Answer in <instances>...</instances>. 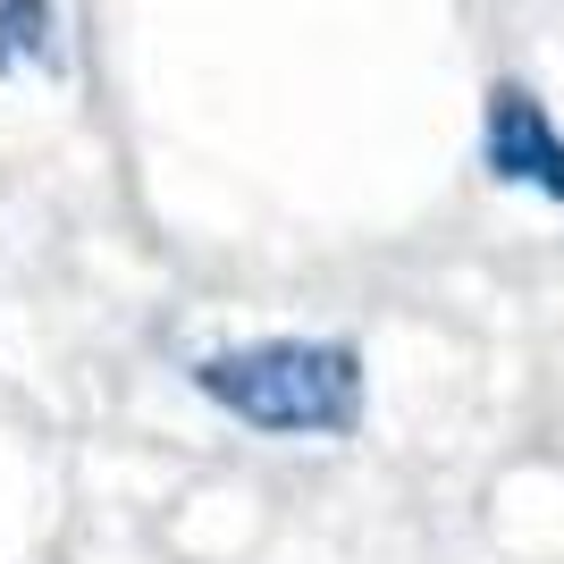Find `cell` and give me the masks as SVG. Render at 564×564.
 I'll list each match as a JSON object with an SVG mask.
<instances>
[{
  "label": "cell",
  "instance_id": "1",
  "mask_svg": "<svg viewBox=\"0 0 564 564\" xmlns=\"http://www.w3.org/2000/svg\"><path fill=\"white\" fill-rule=\"evenodd\" d=\"M194 397L261 438H354L371 413V362L354 337H253L186 362Z\"/></svg>",
  "mask_w": 564,
  "mask_h": 564
},
{
  "label": "cell",
  "instance_id": "2",
  "mask_svg": "<svg viewBox=\"0 0 564 564\" xmlns=\"http://www.w3.org/2000/svg\"><path fill=\"white\" fill-rule=\"evenodd\" d=\"M480 169H489V186L540 194V203L564 212V127L540 101V85L497 76L489 94H480Z\"/></svg>",
  "mask_w": 564,
  "mask_h": 564
},
{
  "label": "cell",
  "instance_id": "3",
  "mask_svg": "<svg viewBox=\"0 0 564 564\" xmlns=\"http://www.w3.org/2000/svg\"><path fill=\"white\" fill-rule=\"evenodd\" d=\"M9 76H68V18H59V0H0V85Z\"/></svg>",
  "mask_w": 564,
  "mask_h": 564
}]
</instances>
